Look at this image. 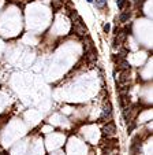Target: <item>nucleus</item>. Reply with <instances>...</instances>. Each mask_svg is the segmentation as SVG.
<instances>
[{"mask_svg":"<svg viewBox=\"0 0 153 155\" xmlns=\"http://www.w3.org/2000/svg\"><path fill=\"white\" fill-rule=\"evenodd\" d=\"M86 1H88V3H93V0H86Z\"/></svg>","mask_w":153,"mask_h":155,"instance_id":"obj_16","label":"nucleus"},{"mask_svg":"<svg viewBox=\"0 0 153 155\" xmlns=\"http://www.w3.org/2000/svg\"><path fill=\"white\" fill-rule=\"evenodd\" d=\"M130 17H131V12L127 10V11L122 12V14L119 15V21H120V22H127L130 19Z\"/></svg>","mask_w":153,"mask_h":155,"instance_id":"obj_7","label":"nucleus"},{"mask_svg":"<svg viewBox=\"0 0 153 155\" xmlns=\"http://www.w3.org/2000/svg\"><path fill=\"white\" fill-rule=\"evenodd\" d=\"M1 151H3V148H1V147H0V152H1Z\"/></svg>","mask_w":153,"mask_h":155,"instance_id":"obj_17","label":"nucleus"},{"mask_svg":"<svg viewBox=\"0 0 153 155\" xmlns=\"http://www.w3.org/2000/svg\"><path fill=\"white\" fill-rule=\"evenodd\" d=\"M103 30H104V33H108L109 30H111V25H109V24H105V25L103 26Z\"/></svg>","mask_w":153,"mask_h":155,"instance_id":"obj_13","label":"nucleus"},{"mask_svg":"<svg viewBox=\"0 0 153 155\" xmlns=\"http://www.w3.org/2000/svg\"><path fill=\"white\" fill-rule=\"evenodd\" d=\"M119 81H120L122 84H126L129 82V70H123L120 74V78H119Z\"/></svg>","mask_w":153,"mask_h":155,"instance_id":"obj_8","label":"nucleus"},{"mask_svg":"<svg viewBox=\"0 0 153 155\" xmlns=\"http://www.w3.org/2000/svg\"><path fill=\"white\" fill-rule=\"evenodd\" d=\"M73 32L75 33L76 36H86V27L83 26L82 24V19H78L76 22H73Z\"/></svg>","mask_w":153,"mask_h":155,"instance_id":"obj_1","label":"nucleus"},{"mask_svg":"<svg viewBox=\"0 0 153 155\" xmlns=\"http://www.w3.org/2000/svg\"><path fill=\"white\" fill-rule=\"evenodd\" d=\"M96 6L98 8H104L107 6V0H96Z\"/></svg>","mask_w":153,"mask_h":155,"instance_id":"obj_11","label":"nucleus"},{"mask_svg":"<svg viewBox=\"0 0 153 155\" xmlns=\"http://www.w3.org/2000/svg\"><path fill=\"white\" fill-rule=\"evenodd\" d=\"M134 128H135V124H131V125L127 128V132H129V133H131V132L134 130Z\"/></svg>","mask_w":153,"mask_h":155,"instance_id":"obj_14","label":"nucleus"},{"mask_svg":"<svg viewBox=\"0 0 153 155\" xmlns=\"http://www.w3.org/2000/svg\"><path fill=\"white\" fill-rule=\"evenodd\" d=\"M126 3H127V0H116V6H118L119 10H123Z\"/></svg>","mask_w":153,"mask_h":155,"instance_id":"obj_10","label":"nucleus"},{"mask_svg":"<svg viewBox=\"0 0 153 155\" xmlns=\"http://www.w3.org/2000/svg\"><path fill=\"white\" fill-rule=\"evenodd\" d=\"M119 104H120V107H126V106L130 104L129 93H120V100H119Z\"/></svg>","mask_w":153,"mask_h":155,"instance_id":"obj_5","label":"nucleus"},{"mask_svg":"<svg viewBox=\"0 0 153 155\" xmlns=\"http://www.w3.org/2000/svg\"><path fill=\"white\" fill-rule=\"evenodd\" d=\"M116 133V125H115L114 122H108L105 126L103 128V136L104 137H111L114 136V134Z\"/></svg>","mask_w":153,"mask_h":155,"instance_id":"obj_3","label":"nucleus"},{"mask_svg":"<svg viewBox=\"0 0 153 155\" xmlns=\"http://www.w3.org/2000/svg\"><path fill=\"white\" fill-rule=\"evenodd\" d=\"M52 7L55 11H57L59 8L63 7V0H52Z\"/></svg>","mask_w":153,"mask_h":155,"instance_id":"obj_9","label":"nucleus"},{"mask_svg":"<svg viewBox=\"0 0 153 155\" xmlns=\"http://www.w3.org/2000/svg\"><path fill=\"white\" fill-rule=\"evenodd\" d=\"M111 115H112V106H111V103H107V106L104 107V110H103V114H101V117H100V121H101V119L111 118Z\"/></svg>","mask_w":153,"mask_h":155,"instance_id":"obj_4","label":"nucleus"},{"mask_svg":"<svg viewBox=\"0 0 153 155\" xmlns=\"http://www.w3.org/2000/svg\"><path fill=\"white\" fill-rule=\"evenodd\" d=\"M133 1H134V3H135V4H138L139 1H144V0H133Z\"/></svg>","mask_w":153,"mask_h":155,"instance_id":"obj_15","label":"nucleus"},{"mask_svg":"<svg viewBox=\"0 0 153 155\" xmlns=\"http://www.w3.org/2000/svg\"><path fill=\"white\" fill-rule=\"evenodd\" d=\"M118 67L120 69V70H130V63L127 62L126 59H120L118 62Z\"/></svg>","mask_w":153,"mask_h":155,"instance_id":"obj_6","label":"nucleus"},{"mask_svg":"<svg viewBox=\"0 0 153 155\" xmlns=\"http://www.w3.org/2000/svg\"><path fill=\"white\" fill-rule=\"evenodd\" d=\"M127 54H129V50H126V48H123V50H122L120 51V52H119V56H120L122 58V59H124V58H126L127 56Z\"/></svg>","mask_w":153,"mask_h":155,"instance_id":"obj_12","label":"nucleus"},{"mask_svg":"<svg viewBox=\"0 0 153 155\" xmlns=\"http://www.w3.org/2000/svg\"><path fill=\"white\" fill-rule=\"evenodd\" d=\"M116 34H118V37H116V39L114 40L112 48H118L119 45L122 44V43H124V41H126V37H127V34H129V30H127V29L120 30V32H118Z\"/></svg>","mask_w":153,"mask_h":155,"instance_id":"obj_2","label":"nucleus"}]
</instances>
